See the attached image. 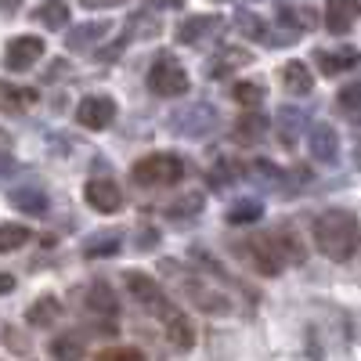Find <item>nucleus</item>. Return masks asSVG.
<instances>
[{"label":"nucleus","instance_id":"f257e3e1","mask_svg":"<svg viewBox=\"0 0 361 361\" xmlns=\"http://www.w3.org/2000/svg\"><path fill=\"white\" fill-rule=\"evenodd\" d=\"M361 243V228L350 209H325L314 221V246L329 260H350Z\"/></svg>","mask_w":361,"mask_h":361},{"label":"nucleus","instance_id":"f03ea898","mask_svg":"<svg viewBox=\"0 0 361 361\" xmlns=\"http://www.w3.org/2000/svg\"><path fill=\"white\" fill-rule=\"evenodd\" d=\"M130 177L141 188H166V185H177L185 177V163L170 152H152L130 166Z\"/></svg>","mask_w":361,"mask_h":361},{"label":"nucleus","instance_id":"7ed1b4c3","mask_svg":"<svg viewBox=\"0 0 361 361\" xmlns=\"http://www.w3.org/2000/svg\"><path fill=\"white\" fill-rule=\"evenodd\" d=\"M148 90L159 98H180V94H188V73L170 54H159L152 69H148Z\"/></svg>","mask_w":361,"mask_h":361},{"label":"nucleus","instance_id":"20e7f679","mask_svg":"<svg viewBox=\"0 0 361 361\" xmlns=\"http://www.w3.org/2000/svg\"><path fill=\"white\" fill-rule=\"evenodd\" d=\"M123 286H127V293L137 300L145 311H152V314H159V318H166V314L173 311V304L166 300V293L159 289V282H152L148 275H141V271H130V275L123 279Z\"/></svg>","mask_w":361,"mask_h":361},{"label":"nucleus","instance_id":"39448f33","mask_svg":"<svg viewBox=\"0 0 361 361\" xmlns=\"http://www.w3.org/2000/svg\"><path fill=\"white\" fill-rule=\"evenodd\" d=\"M243 257L250 260L253 271H260V275H271L275 279L279 271H282V257L275 250V243H271V235H253L243 243Z\"/></svg>","mask_w":361,"mask_h":361},{"label":"nucleus","instance_id":"423d86ee","mask_svg":"<svg viewBox=\"0 0 361 361\" xmlns=\"http://www.w3.org/2000/svg\"><path fill=\"white\" fill-rule=\"evenodd\" d=\"M170 127L177 134H188V137H202L217 127V112L209 109V105H188V109H180L170 116Z\"/></svg>","mask_w":361,"mask_h":361},{"label":"nucleus","instance_id":"0eeeda50","mask_svg":"<svg viewBox=\"0 0 361 361\" xmlns=\"http://www.w3.org/2000/svg\"><path fill=\"white\" fill-rule=\"evenodd\" d=\"M112 119H116V102L105 94H90L76 109V123L87 130H105V127H112Z\"/></svg>","mask_w":361,"mask_h":361},{"label":"nucleus","instance_id":"6e6552de","mask_svg":"<svg viewBox=\"0 0 361 361\" xmlns=\"http://www.w3.org/2000/svg\"><path fill=\"white\" fill-rule=\"evenodd\" d=\"M40 58H44V40H40V37H15V40L4 47V66H8L11 73L33 69Z\"/></svg>","mask_w":361,"mask_h":361},{"label":"nucleus","instance_id":"1a4fd4ad","mask_svg":"<svg viewBox=\"0 0 361 361\" xmlns=\"http://www.w3.org/2000/svg\"><path fill=\"white\" fill-rule=\"evenodd\" d=\"M83 199L90 209H98V214H116L119 202H123V195H119V185L109 177H90L83 185Z\"/></svg>","mask_w":361,"mask_h":361},{"label":"nucleus","instance_id":"9d476101","mask_svg":"<svg viewBox=\"0 0 361 361\" xmlns=\"http://www.w3.org/2000/svg\"><path fill=\"white\" fill-rule=\"evenodd\" d=\"M221 25V15H192L177 25V44H202L206 37H217Z\"/></svg>","mask_w":361,"mask_h":361},{"label":"nucleus","instance_id":"9b49d317","mask_svg":"<svg viewBox=\"0 0 361 361\" xmlns=\"http://www.w3.org/2000/svg\"><path fill=\"white\" fill-rule=\"evenodd\" d=\"M307 145H311V156L318 163H336L340 159V134L329 123H314L311 134H307Z\"/></svg>","mask_w":361,"mask_h":361},{"label":"nucleus","instance_id":"f8f14e48","mask_svg":"<svg viewBox=\"0 0 361 361\" xmlns=\"http://www.w3.org/2000/svg\"><path fill=\"white\" fill-rule=\"evenodd\" d=\"M361 15V0H329L325 4V29L329 33H350Z\"/></svg>","mask_w":361,"mask_h":361},{"label":"nucleus","instance_id":"ddd939ff","mask_svg":"<svg viewBox=\"0 0 361 361\" xmlns=\"http://www.w3.org/2000/svg\"><path fill=\"white\" fill-rule=\"evenodd\" d=\"M185 293H188V300L199 307V311H206V314H224V311H231V304L217 293V289H209L206 282H199V279H188L185 282Z\"/></svg>","mask_w":361,"mask_h":361},{"label":"nucleus","instance_id":"4468645a","mask_svg":"<svg viewBox=\"0 0 361 361\" xmlns=\"http://www.w3.org/2000/svg\"><path fill=\"white\" fill-rule=\"evenodd\" d=\"M314 58H318V69H322L325 76H336V73H343V69L361 66V54H357L354 47H340V51H318Z\"/></svg>","mask_w":361,"mask_h":361},{"label":"nucleus","instance_id":"2eb2a0df","mask_svg":"<svg viewBox=\"0 0 361 361\" xmlns=\"http://www.w3.org/2000/svg\"><path fill=\"white\" fill-rule=\"evenodd\" d=\"M109 29H112L109 22H83V25H76V29L66 33V47L69 51H87V47H94Z\"/></svg>","mask_w":361,"mask_h":361},{"label":"nucleus","instance_id":"dca6fc26","mask_svg":"<svg viewBox=\"0 0 361 361\" xmlns=\"http://www.w3.org/2000/svg\"><path fill=\"white\" fill-rule=\"evenodd\" d=\"M87 311L94 314V318H116V311H119V304H116V296H112V289L105 286V282H94L87 289Z\"/></svg>","mask_w":361,"mask_h":361},{"label":"nucleus","instance_id":"f3484780","mask_svg":"<svg viewBox=\"0 0 361 361\" xmlns=\"http://www.w3.org/2000/svg\"><path fill=\"white\" fill-rule=\"evenodd\" d=\"M11 202L22 209V214H29V217H47L51 214V199L40 188H15Z\"/></svg>","mask_w":361,"mask_h":361},{"label":"nucleus","instance_id":"a211bd4d","mask_svg":"<svg viewBox=\"0 0 361 361\" xmlns=\"http://www.w3.org/2000/svg\"><path fill=\"white\" fill-rule=\"evenodd\" d=\"M163 322H166V336H170V343H173L177 350H188V347L195 343V329H192V322L180 314L177 307H173Z\"/></svg>","mask_w":361,"mask_h":361},{"label":"nucleus","instance_id":"6ab92c4d","mask_svg":"<svg viewBox=\"0 0 361 361\" xmlns=\"http://www.w3.org/2000/svg\"><path fill=\"white\" fill-rule=\"evenodd\" d=\"M37 102V90L29 87H15V83H4L0 80V112H22Z\"/></svg>","mask_w":361,"mask_h":361},{"label":"nucleus","instance_id":"aec40b11","mask_svg":"<svg viewBox=\"0 0 361 361\" xmlns=\"http://www.w3.org/2000/svg\"><path fill=\"white\" fill-rule=\"evenodd\" d=\"M271 243H275V250H279V257H282V264H304V243L289 231V228H279L275 235H271Z\"/></svg>","mask_w":361,"mask_h":361},{"label":"nucleus","instance_id":"412c9836","mask_svg":"<svg viewBox=\"0 0 361 361\" xmlns=\"http://www.w3.org/2000/svg\"><path fill=\"white\" fill-rule=\"evenodd\" d=\"M282 87L289 90V94H311V87H314V76L304 62H289L282 69Z\"/></svg>","mask_w":361,"mask_h":361},{"label":"nucleus","instance_id":"4be33fe9","mask_svg":"<svg viewBox=\"0 0 361 361\" xmlns=\"http://www.w3.org/2000/svg\"><path fill=\"white\" fill-rule=\"evenodd\" d=\"M58 318H62V304H58V296H40L37 304L25 311V322H29V325H37V329L54 325Z\"/></svg>","mask_w":361,"mask_h":361},{"label":"nucleus","instance_id":"5701e85b","mask_svg":"<svg viewBox=\"0 0 361 361\" xmlns=\"http://www.w3.org/2000/svg\"><path fill=\"white\" fill-rule=\"evenodd\" d=\"M119 246H123V238H119L116 231H102V235H94V238H90V243L83 246V257H87V260L116 257V253H119Z\"/></svg>","mask_w":361,"mask_h":361},{"label":"nucleus","instance_id":"b1692460","mask_svg":"<svg viewBox=\"0 0 361 361\" xmlns=\"http://www.w3.org/2000/svg\"><path fill=\"white\" fill-rule=\"evenodd\" d=\"M51 354H54L58 361H83V357H87V347H83V340H80L76 333H66V336L51 340Z\"/></svg>","mask_w":361,"mask_h":361},{"label":"nucleus","instance_id":"393cba45","mask_svg":"<svg viewBox=\"0 0 361 361\" xmlns=\"http://www.w3.org/2000/svg\"><path fill=\"white\" fill-rule=\"evenodd\" d=\"M37 22L47 25V29H66V22H69L66 0H47V4H40L37 8Z\"/></svg>","mask_w":361,"mask_h":361},{"label":"nucleus","instance_id":"a878e982","mask_svg":"<svg viewBox=\"0 0 361 361\" xmlns=\"http://www.w3.org/2000/svg\"><path fill=\"white\" fill-rule=\"evenodd\" d=\"M267 134V119L257 116V112H246V116H238V123H235V137L238 141H260Z\"/></svg>","mask_w":361,"mask_h":361},{"label":"nucleus","instance_id":"bb28decb","mask_svg":"<svg viewBox=\"0 0 361 361\" xmlns=\"http://www.w3.org/2000/svg\"><path fill=\"white\" fill-rule=\"evenodd\" d=\"M29 238H33V231H29L25 224H0V253H15V250H22Z\"/></svg>","mask_w":361,"mask_h":361},{"label":"nucleus","instance_id":"cd10ccee","mask_svg":"<svg viewBox=\"0 0 361 361\" xmlns=\"http://www.w3.org/2000/svg\"><path fill=\"white\" fill-rule=\"evenodd\" d=\"M336 105L347 119H354V123H361V80L357 83H347L340 94H336Z\"/></svg>","mask_w":361,"mask_h":361},{"label":"nucleus","instance_id":"c85d7f7f","mask_svg":"<svg viewBox=\"0 0 361 361\" xmlns=\"http://www.w3.org/2000/svg\"><path fill=\"white\" fill-rule=\"evenodd\" d=\"M260 214H264L260 199H238L228 209V224H253V221H260Z\"/></svg>","mask_w":361,"mask_h":361},{"label":"nucleus","instance_id":"c756f323","mask_svg":"<svg viewBox=\"0 0 361 361\" xmlns=\"http://www.w3.org/2000/svg\"><path fill=\"white\" fill-rule=\"evenodd\" d=\"M127 29H130V37H134V40H148V37H156V33H159V18H156V15H148V11H134L130 22H127Z\"/></svg>","mask_w":361,"mask_h":361},{"label":"nucleus","instance_id":"7c9ffc66","mask_svg":"<svg viewBox=\"0 0 361 361\" xmlns=\"http://www.w3.org/2000/svg\"><path fill=\"white\" fill-rule=\"evenodd\" d=\"M246 62H250V54H246V51L228 47V51H221V54H217V62L209 66V76H228L235 66H246Z\"/></svg>","mask_w":361,"mask_h":361},{"label":"nucleus","instance_id":"2f4dec72","mask_svg":"<svg viewBox=\"0 0 361 361\" xmlns=\"http://www.w3.org/2000/svg\"><path fill=\"white\" fill-rule=\"evenodd\" d=\"M231 98H235L238 105H246V109H257V105L264 102V87L253 83V80H243V83L231 87Z\"/></svg>","mask_w":361,"mask_h":361},{"label":"nucleus","instance_id":"473e14b6","mask_svg":"<svg viewBox=\"0 0 361 361\" xmlns=\"http://www.w3.org/2000/svg\"><path fill=\"white\" fill-rule=\"evenodd\" d=\"M235 25L243 29V33H246L250 40H264V44H267V29H264V22H260L257 15H250V11H238V15H235Z\"/></svg>","mask_w":361,"mask_h":361},{"label":"nucleus","instance_id":"72a5a7b5","mask_svg":"<svg viewBox=\"0 0 361 361\" xmlns=\"http://www.w3.org/2000/svg\"><path fill=\"white\" fill-rule=\"evenodd\" d=\"M279 123H282V137L293 141L300 134V127H304V112H296V109H282L279 112Z\"/></svg>","mask_w":361,"mask_h":361},{"label":"nucleus","instance_id":"f704fd0d","mask_svg":"<svg viewBox=\"0 0 361 361\" xmlns=\"http://www.w3.org/2000/svg\"><path fill=\"white\" fill-rule=\"evenodd\" d=\"M98 361H148L137 347H112V350H102Z\"/></svg>","mask_w":361,"mask_h":361},{"label":"nucleus","instance_id":"c9c22d12","mask_svg":"<svg viewBox=\"0 0 361 361\" xmlns=\"http://www.w3.org/2000/svg\"><path fill=\"white\" fill-rule=\"evenodd\" d=\"M83 8H116V4H123V0H80Z\"/></svg>","mask_w":361,"mask_h":361},{"label":"nucleus","instance_id":"e433bc0d","mask_svg":"<svg viewBox=\"0 0 361 361\" xmlns=\"http://www.w3.org/2000/svg\"><path fill=\"white\" fill-rule=\"evenodd\" d=\"M22 8V0H0V15H15Z\"/></svg>","mask_w":361,"mask_h":361},{"label":"nucleus","instance_id":"4c0bfd02","mask_svg":"<svg viewBox=\"0 0 361 361\" xmlns=\"http://www.w3.org/2000/svg\"><path fill=\"white\" fill-rule=\"evenodd\" d=\"M11 289H15V279H11V275H0V296L11 293Z\"/></svg>","mask_w":361,"mask_h":361},{"label":"nucleus","instance_id":"58836bf2","mask_svg":"<svg viewBox=\"0 0 361 361\" xmlns=\"http://www.w3.org/2000/svg\"><path fill=\"white\" fill-rule=\"evenodd\" d=\"M8 148H11V137H8L4 130H0V156H4V152H8Z\"/></svg>","mask_w":361,"mask_h":361},{"label":"nucleus","instance_id":"ea45409f","mask_svg":"<svg viewBox=\"0 0 361 361\" xmlns=\"http://www.w3.org/2000/svg\"><path fill=\"white\" fill-rule=\"evenodd\" d=\"M156 4H159V8H180L185 0H156Z\"/></svg>","mask_w":361,"mask_h":361}]
</instances>
